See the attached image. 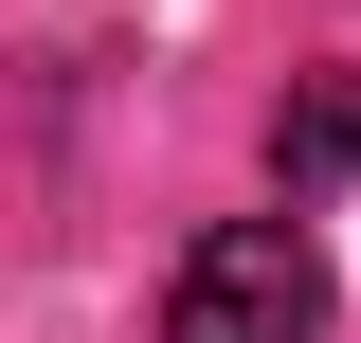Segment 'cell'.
<instances>
[{
	"instance_id": "obj_2",
	"label": "cell",
	"mask_w": 361,
	"mask_h": 343,
	"mask_svg": "<svg viewBox=\"0 0 361 343\" xmlns=\"http://www.w3.org/2000/svg\"><path fill=\"white\" fill-rule=\"evenodd\" d=\"M271 181H289V217L343 199L361 181V90H289V109H271Z\"/></svg>"
},
{
	"instance_id": "obj_1",
	"label": "cell",
	"mask_w": 361,
	"mask_h": 343,
	"mask_svg": "<svg viewBox=\"0 0 361 343\" xmlns=\"http://www.w3.org/2000/svg\"><path fill=\"white\" fill-rule=\"evenodd\" d=\"M325 235L307 217H217L199 253L163 271V343H325Z\"/></svg>"
}]
</instances>
